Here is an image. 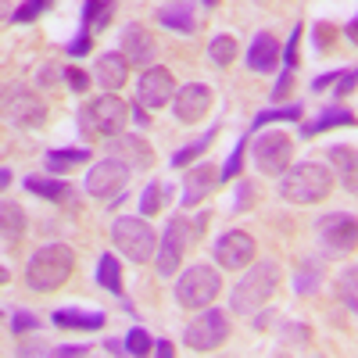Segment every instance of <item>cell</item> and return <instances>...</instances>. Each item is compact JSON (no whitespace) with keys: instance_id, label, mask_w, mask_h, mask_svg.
<instances>
[{"instance_id":"cell-2","label":"cell","mask_w":358,"mask_h":358,"mask_svg":"<svg viewBox=\"0 0 358 358\" xmlns=\"http://www.w3.org/2000/svg\"><path fill=\"white\" fill-rule=\"evenodd\" d=\"M204 226H208V215L190 219V215H187V208L165 222V229H162V241H158V258H155V268H158V276H162V280L179 276V265H183L187 251L201 241Z\"/></svg>"},{"instance_id":"cell-22","label":"cell","mask_w":358,"mask_h":358,"mask_svg":"<svg viewBox=\"0 0 358 358\" xmlns=\"http://www.w3.org/2000/svg\"><path fill=\"white\" fill-rule=\"evenodd\" d=\"M25 190L36 194L40 201H50V204H69L76 201V187L62 176H29L25 179Z\"/></svg>"},{"instance_id":"cell-10","label":"cell","mask_w":358,"mask_h":358,"mask_svg":"<svg viewBox=\"0 0 358 358\" xmlns=\"http://www.w3.org/2000/svg\"><path fill=\"white\" fill-rule=\"evenodd\" d=\"M229 315L219 312V308H201L190 322H187V330H183V344L194 348V351H215L229 341Z\"/></svg>"},{"instance_id":"cell-20","label":"cell","mask_w":358,"mask_h":358,"mask_svg":"<svg viewBox=\"0 0 358 358\" xmlns=\"http://www.w3.org/2000/svg\"><path fill=\"white\" fill-rule=\"evenodd\" d=\"M129 57L122 54V50H104L97 62H94V79L108 90V94H115L118 86H126V79H129Z\"/></svg>"},{"instance_id":"cell-27","label":"cell","mask_w":358,"mask_h":358,"mask_svg":"<svg viewBox=\"0 0 358 358\" xmlns=\"http://www.w3.org/2000/svg\"><path fill=\"white\" fill-rule=\"evenodd\" d=\"M219 129H222V126L215 122V126H208L197 140H190L187 147H179V151L172 155V169H190V165H194V162H197V158L208 151V147H212V143L219 140Z\"/></svg>"},{"instance_id":"cell-34","label":"cell","mask_w":358,"mask_h":358,"mask_svg":"<svg viewBox=\"0 0 358 358\" xmlns=\"http://www.w3.org/2000/svg\"><path fill=\"white\" fill-rule=\"evenodd\" d=\"M305 118V108L301 104H273V108H265V111H258L255 115V129H265V126H273V122H301Z\"/></svg>"},{"instance_id":"cell-1","label":"cell","mask_w":358,"mask_h":358,"mask_svg":"<svg viewBox=\"0 0 358 358\" xmlns=\"http://www.w3.org/2000/svg\"><path fill=\"white\" fill-rule=\"evenodd\" d=\"M283 283V265L265 258V262H251L244 268V276L233 283L229 290V308L233 315H258V308H265L273 301V294Z\"/></svg>"},{"instance_id":"cell-46","label":"cell","mask_w":358,"mask_h":358,"mask_svg":"<svg viewBox=\"0 0 358 358\" xmlns=\"http://www.w3.org/2000/svg\"><path fill=\"white\" fill-rule=\"evenodd\" d=\"M355 90H358V65H355V69H344L341 79L334 83V94H337V97H351Z\"/></svg>"},{"instance_id":"cell-26","label":"cell","mask_w":358,"mask_h":358,"mask_svg":"<svg viewBox=\"0 0 358 358\" xmlns=\"http://www.w3.org/2000/svg\"><path fill=\"white\" fill-rule=\"evenodd\" d=\"M355 122H358L355 111H348V108H326L319 118H312V122H305V126H301V140H312V136H319V133H326V129L355 126Z\"/></svg>"},{"instance_id":"cell-15","label":"cell","mask_w":358,"mask_h":358,"mask_svg":"<svg viewBox=\"0 0 358 358\" xmlns=\"http://www.w3.org/2000/svg\"><path fill=\"white\" fill-rule=\"evenodd\" d=\"M118 50L129 57V65L151 69L155 57H158V40H155V33L143 22H129L122 29V36H118Z\"/></svg>"},{"instance_id":"cell-44","label":"cell","mask_w":358,"mask_h":358,"mask_svg":"<svg viewBox=\"0 0 358 358\" xmlns=\"http://www.w3.org/2000/svg\"><path fill=\"white\" fill-rule=\"evenodd\" d=\"M255 197H258V187L251 183V179H244V183H236V194H233V212H251L255 208Z\"/></svg>"},{"instance_id":"cell-4","label":"cell","mask_w":358,"mask_h":358,"mask_svg":"<svg viewBox=\"0 0 358 358\" xmlns=\"http://www.w3.org/2000/svg\"><path fill=\"white\" fill-rule=\"evenodd\" d=\"M334 190V172L319 162H297L276 176V194L287 204H319Z\"/></svg>"},{"instance_id":"cell-16","label":"cell","mask_w":358,"mask_h":358,"mask_svg":"<svg viewBox=\"0 0 358 358\" xmlns=\"http://www.w3.org/2000/svg\"><path fill=\"white\" fill-rule=\"evenodd\" d=\"M212 101H215V94H212V86H208V83H187V86L176 90L172 108H176L179 122L194 126V122H201V118L212 111Z\"/></svg>"},{"instance_id":"cell-32","label":"cell","mask_w":358,"mask_h":358,"mask_svg":"<svg viewBox=\"0 0 358 358\" xmlns=\"http://www.w3.org/2000/svg\"><path fill=\"white\" fill-rule=\"evenodd\" d=\"M334 287H337L341 305H344L351 315H358V262H351V265H344V268H341Z\"/></svg>"},{"instance_id":"cell-56","label":"cell","mask_w":358,"mask_h":358,"mask_svg":"<svg viewBox=\"0 0 358 358\" xmlns=\"http://www.w3.org/2000/svg\"><path fill=\"white\" fill-rule=\"evenodd\" d=\"M201 4H204V8H219V0H201Z\"/></svg>"},{"instance_id":"cell-45","label":"cell","mask_w":358,"mask_h":358,"mask_svg":"<svg viewBox=\"0 0 358 358\" xmlns=\"http://www.w3.org/2000/svg\"><path fill=\"white\" fill-rule=\"evenodd\" d=\"M290 90H294V69H283V72L276 76L273 90H268V97H273V104H280V101L290 97Z\"/></svg>"},{"instance_id":"cell-30","label":"cell","mask_w":358,"mask_h":358,"mask_svg":"<svg viewBox=\"0 0 358 358\" xmlns=\"http://www.w3.org/2000/svg\"><path fill=\"white\" fill-rule=\"evenodd\" d=\"M111 15H115V0H86L83 15H79V29H86V33H104Z\"/></svg>"},{"instance_id":"cell-8","label":"cell","mask_w":358,"mask_h":358,"mask_svg":"<svg viewBox=\"0 0 358 358\" xmlns=\"http://www.w3.org/2000/svg\"><path fill=\"white\" fill-rule=\"evenodd\" d=\"M0 111H4V122L15 126V129H40L47 122V101L33 86H22V83L4 86V94H0Z\"/></svg>"},{"instance_id":"cell-14","label":"cell","mask_w":358,"mask_h":358,"mask_svg":"<svg viewBox=\"0 0 358 358\" xmlns=\"http://www.w3.org/2000/svg\"><path fill=\"white\" fill-rule=\"evenodd\" d=\"M176 76L165 69V65H151V69H143L140 72V79H136V101L143 104V108H151V111H158V108H165L169 101H176Z\"/></svg>"},{"instance_id":"cell-21","label":"cell","mask_w":358,"mask_h":358,"mask_svg":"<svg viewBox=\"0 0 358 358\" xmlns=\"http://www.w3.org/2000/svg\"><path fill=\"white\" fill-rule=\"evenodd\" d=\"M326 158H330L334 179H341V183H344V190H348L351 197H358V147L334 143L330 151H326Z\"/></svg>"},{"instance_id":"cell-39","label":"cell","mask_w":358,"mask_h":358,"mask_svg":"<svg viewBox=\"0 0 358 358\" xmlns=\"http://www.w3.org/2000/svg\"><path fill=\"white\" fill-rule=\"evenodd\" d=\"M8 315H11V319H8V330H11L15 337H18V334H29V330H36V326H40V315L29 312V308H15V312L8 308Z\"/></svg>"},{"instance_id":"cell-50","label":"cell","mask_w":358,"mask_h":358,"mask_svg":"<svg viewBox=\"0 0 358 358\" xmlns=\"http://www.w3.org/2000/svg\"><path fill=\"white\" fill-rule=\"evenodd\" d=\"M54 79H62V72H57L54 65H43V69L36 72V83H40V86H47V83H54Z\"/></svg>"},{"instance_id":"cell-31","label":"cell","mask_w":358,"mask_h":358,"mask_svg":"<svg viewBox=\"0 0 358 358\" xmlns=\"http://www.w3.org/2000/svg\"><path fill=\"white\" fill-rule=\"evenodd\" d=\"M97 283H101L108 294L122 297V258L111 255V251H104V255L97 258Z\"/></svg>"},{"instance_id":"cell-51","label":"cell","mask_w":358,"mask_h":358,"mask_svg":"<svg viewBox=\"0 0 358 358\" xmlns=\"http://www.w3.org/2000/svg\"><path fill=\"white\" fill-rule=\"evenodd\" d=\"M147 111H151V108H143L140 101L133 104V122H136V126H147V122H151V115H147Z\"/></svg>"},{"instance_id":"cell-55","label":"cell","mask_w":358,"mask_h":358,"mask_svg":"<svg viewBox=\"0 0 358 358\" xmlns=\"http://www.w3.org/2000/svg\"><path fill=\"white\" fill-rule=\"evenodd\" d=\"M0 187H11V169L0 165Z\"/></svg>"},{"instance_id":"cell-38","label":"cell","mask_w":358,"mask_h":358,"mask_svg":"<svg viewBox=\"0 0 358 358\" xmlns=\"http://www.w3.org/2000/svg\"><path fill=\"white\" fill-rule=\"evenodd\" d=\"M244 155H248V136H241V140H236V147L229 151V158L219 165L222 183H233V179H241V172H244Z\"/></svg>"},{"instance_id":"cell-33","label":"cell","mask_w":358,"mask_h":358,"mask_svg":"<svg viewBox=\"0 0 358 358\" xmlns=\"http://www.w3.org/2000/svg\"><path fill=\"white\" fill-rule=\"evenodd\" d=\"M169 194H172V187L169 183H162V179H151V183L143 187V194H140V215H158L162 208L169 204Z\"/></svg>"},{"instance_id":"cell-42","label":"cell","mask_w":358,"mask_h":358,"mask_svg":"<svg viewBox=\"0 0 358 358\" xmlns=\"http://www.w3.org/2000/svg\"><path fill=\"white\" fill-rule=\"evenodd\" d=\"M334 40H337V25L334 22H315V29H312V43H315V50L319 54H326V50H330L334 47Z\"/></svg>"},{"instance_id":"cell-54","label":"cell","mask_w":358,"mask_h":358,"mask_svg":"<svg viewBox=\"0 0 358 358\" xmlns=\"http://www.w3.org/2000/svg\"><path fill=\"white\" fill-rule=\"evenodd\" d=\"M155 351H158L162 358H172V355H176V348H172L169 341H155Z\"/></svg>"},{"instance_id":"cell-47","label":"cell","mask_w":358,"mask_h":358,"mask_svg":"<svg viewBox=\"0 0 358 358\" xmlns=\"http://www.w3.org/2000/svg\"><path fill=\"white\" fill-rule=\"evenodd\" d=\"M69 50V57H86L90 50H94V33H86V29H79V36L65 47Z\"/></svg>"},{"instance_id":"cell-36","label":"cell","mask_w":358,"mask_h":358,"mask_svg":"<svg viewBox=\"0 0 358 358\" xmlns=\"http://www.w3.org/2000/svg\"><path fill=\"white\" fill-rule=\"evenodd\" d=\"M54 4H57V0H22V4L11 11V25H33V22H40Z\"/></svg>"},{"instance_id":"cell-9","label":"cell","mask_w":358,"mask_h":358,"mask_svg":"<svg viewBox=\"0 0 358 358\" xmlns=\"http://www.w3.org/2000/svg\"><path fill=\"white\" fill-rule=\"evenodd\" d=\"M133 179V169L118 158H101L94 169L86 172V194L97 197V201H108V208H118L126 197V187Z\"/></svg>"},{"instance_id":"cell-41","label":"cell","mask_w":358,"mask_h":358,"mask_svg":"<svg viewBox=\"0 0 358 358\" xmlns=\"http://www.w3.org/2000/svg\"><path fill=\"white\" fill-rule=\"evenodd\" d=\"M62 83L72 90V94H86V90H90V83H94V76H90V72H83L79 65H69V69H62Z\"/></svg>"},{"instance_id":"cell-18","label":"cell","mask_w":358,"mask_h":358,"mask_svg":"<svg viewBox=\"0 0 358 358\" xmlns=\"http://www.w3.org/2000/svg\"><path fill=\"white\" fill-rule=\"evenodd\" d=\"M222 183V176H219V165H208V162H197L187 169L183 176V208L190 212V208H197L208 194H212L215 187Z\"/></svg>"},{"instance_id":"cell-35","label":"cell","mask_w":358,"mask_h":358,"mask_svg":"<svg viewBox=\"0 0 358 358\" xmlns=\"http://www.w3.org/2000/svg\"><path fill=\"white\" fill-rule=\"evenodd\" d=\"M236 57H241V43H236L233 36H215L212 43H208V62H212L215 69H229Z\"/></svg>"},{"instance_id":"cell-37","label":"cell","mask_w":358,"mask_h":358,"mask_svg":"<svg viewBox=\"0 0 358 358\" xmlns=\"http://www.w3.org/2000/svg\"><path fill=\"white\" fill-rule=\"evenodd\" d=\"M280 344H287V348H308L312 344V326L308 322L283 319L280 322Z\"/></svg>"},{"instance_id":"cell-13","label":"cell","mask_w":358,"mask_h":358,"mask_svg":"<svg viewBox=\"0 0 358 358\" xmlns=\"http://www.w3.org/2000/svg\"><path fill=\"white\" fill-rule=\"evenodd\" d=\"M315 233L322 248L330 251H355L358 248V219L351 212H326L315 219Z\"/></svg>"},{"instance_id":"cell-49","label":"cell","mask_w":358,"mask_h":358,"mask_svg":"<svg viewBox=\"0 0 358 358\" xmlns=\"http://www.w3.org/2000/svg\"><path fill=\"white\" fill-rule=\"evenodd\" d=\"M47 355H57V358H69V355H90L86 344H62V348H50Z\"/></svg>"},{"instance_id":"cell-53","label":"cell","mask_w":358,"mask_h":358,"mask_svg":"<svg viewBox=\"0 0 358 358\" xmlns=\"http://www.w3.org/2000/svg\"><path fill=\"white\" fill-rule=\"evenodd\" d=\"M344 36H348V40H351L355 47H358V15H355V18L348 22V29H344Z\"/></svg>"},{"instance_id":"cell-28","label":"cell","mask_w":358,"mask_h":358,"mask_svg":"<svg viewBox=\"0 0 358 358\" xmlns=\"http://www.w3.org/2000/svg\"><path fill=\"white\" fill-rule=\"evenodd\" d=\"M0 236H4V248H15L25 236V212H22V204H15V201L0 204Z\"/></svg>"},{"instance_id":"cell-43","label":"cell","mask_w":358,"mask_h":358,"mask_svg":"<svg viewBox=\"0 0 358 358\" xmlns=\"http://www.w3.org/2000/svg\"><path fill=\"white\" fill-rule=\"evenodd\" d=\"M301 33H305V25H294L290 29V40H287V47H283V69H297V62H301Z\"/></svg>"},{"instance_id":"cell-11","label":"cell","mask_w":358,"mask_h":358,"mask_svg":"<svg viewBox=\"0 0 358 358\" xmlns=\"http://www.w3.org/2000/svg\"><path fill=\"white\" fill-rule=\"evenodd\" d=\"M251 158H255V169L258 172L283 176L290 169V162H294V140L283 129H268V133H262L251 143Z\"/></svg>"},{"instance_id":"cell-29","label":"cell","mask_w":358,"mask_h":358,"mask_svg":"<svg viewBox=\"0 0 358 358\" xmlns=\"http://www.w3.org/2000/svg\"><path fill=\"white\" fill-rule=\"evenodd\" d=\"M83 162H90L86 147H50V151L43 155V169L54 172V176H62V172H69V169H76Z\"/></svg>"},{"instance_id":"cell-48","label":"cell","mask_w":358,"mask_h":358,"mask_svg":"<svg viewBox=\"0 0 358 358\" xmlns=\"http://www.w3.org/2000/svg\"><path fill=\"white\" fill-rule=\"evenodd\" d=\"M341 72H344V69H334V72H326V76H315V79H312V90H315V94H322V90H330V86L341 79Z\"/></svg>"},{"instance_id":"cell-23","label":"cell","mask_w":358,"mask_h":358,"mask_svg":"<svg viewBox=\"0 0 358 358\" xmlns=\"http://www.w3.org/2000/svg\"><path fill=\"white\" fill-rule=\"evenodd\" d=\"M54 326L62 330H79V334H94V330H104L108 322V312H86V308H57L50 312Z\"/></svg>"},{"instance_id":"cell-40","label":"cell","mask_w":358,"mask_h":358,"mask_svg":"<svg viewBox=\"0 0 358 358\" xmlns=\"http://www.w3.org/2000/svg\"><path fill=\"white\" fill-rule=\"evenodd\" d=\"M155 351V341H151V334L147 330H140V326H133V330L126 334V355H151Z\"/></svg>"},{"instance_id":"cell-12","label":"cell","mask_w":358,"mask_h":358,"mask_svg":"<svg viewBox=\"0 0 358 358\" xmlns=\"http://www.w3.org/2000/svg\"><path fill=\"white\" fill-rule=\"evenodd\" d=\"M215 265L219 268H229V273H244V268L258 258V244L255 236L244 233V229H226L219 241H215Z\"/></svg>"},{"instance_id":"cell-5","label":"cell","mask_w":358,"mask_h":358,"mask_svg":"<svg viewBox=\"0 0 358 358\" xmlns=\"http://www.w3.org/2000/svg\"><path fill=\"white\" fill-rule=\"evenodd\" d=\"M129 118H133V104H126L118 94H108L104 90L101 97L86 101L79 108V133L86 140H111L118 133H126Z\"/></svg>"},{"instance_id":"cell-19","label":"cell","mask_w":358,"mask_h":358,"mask_svg":"<svg viewBox=\"0 0 358 358\" xmlns=\"http://www.w3.org/2000/svg\"><path fill=\"white\" fill-rule=\"evenodd\" d=\"M244 62H248L251 72L265 76V72H273V69L283 62V47H280V40H276L273 33H258V36L251 40L248 54H244Z\"/></svg>"},{"instance_id":"cell-6","label":"cell","mask_w":358,"mask_h":358,"mask_svg":"<svg viewBox=\"0 0 358 358\" xmlns=\"http://www.w3.org/2000/svg\"><path fill=\"white\" fill-rule=\"evenodd\" d=\"M111 244L133 265H143L158 255V233L151 229L147 215H118L111 222Z\"/></svg>"},{"instance_id":"cell-3","label":"cell","mask_w":358,"mask_h":358,"mask_svg":"<svg viewBox=\"0 0 358 358\" xmlns=\"http://www.w3.org/2000/svg\"><path fill=\"white\" fill-rule=\"evenodd\" d=\"M76 273V251L69 244H43L25 262V287L36 294H54Z\"/></svg>"},{"instance_id":"cell-25","label":"cell","mask_w":358,"mask_h":358,"mask_svg":"<svg viewBox=\"0 0 358 358\" xmlns=\"http://www.w3.org/2000/svg\"><path fill=\"white\" fill-rule=\"evenodd\" d=\"M322 262L319 258H297L294 265V294L297 297H312L319 287H322Z\"/></svg>"},{"instance_id":"cell-52","label":"cell","mask_w":358,"mask_h":358,"mask_svg":"<svg viewBox=\"0 0 358 358\" xmlns=\"http://www.w3.org/2000/svg\"><path fill=\"white\" fill-rule=\"evenodd\" d=\"M104 351H111V355H126V341H115V337H108V341H104Z\"/></svg>"},{"instance_id":"cell-7","label":"cell","mask_w":358,"mask_h":358,"mask_svg":"<svg viewBox=\"0 0 358 358\" xmlns=\"http://www.w3.org/2000/svg\"><path fill=\"white\" fill-rule=\"evenodd\" d=\"M222 290V276H219V268L215 265H187L183 273L176 276V305L179 308H187V312H201L208 308L219 297Z\"/></svg>"},{"instance_id":"cell-24","label":"cell","mask_w":358,"mask_h":358,"mask_svg":"<svg viewBox=\"0 0 358 358\" xmlns=\"http://www.w3.org/2000/svg\"><path fill=\"white\" fill-rule=\"evenodd\" d=\"M155 18H158V25L172 29V33H179V36H194L197 33V18H194V8L187 4V0H172V4L158 8Z\"/></svg>"},{"instance_id":"cell-17","label":"cell","mask_w":358,"mask_h":358,"mask_svg":"<svg viewBox=\"0 0 358 358\" xmlns=\"http://www.w3.org/2000/svg\"><path fill=\"white\" fill-rule=\"evenodd\" d=\"M108 155H111V158H118V162H126L133 172H147V169L155 165V151H151V143H147L143 136H133V133H118V136H111Z\"/></svg>"}]
</instances>
